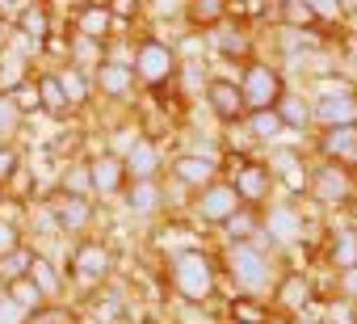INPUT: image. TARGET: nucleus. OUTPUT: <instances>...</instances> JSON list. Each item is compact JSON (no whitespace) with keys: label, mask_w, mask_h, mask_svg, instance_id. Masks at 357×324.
<instances>
[{"label":"nucleus","mask_w":357,"mask_h":324,"mask_svg":"<svg viewBox=\"0 0 357 324\" xmlns=\"http://www.w3.org/2000/svg\"><path fill=\"white\" fill-rule=\"evenodd\" d=\"M319 303V282L311 270H298V265H282L273 290H269V307L278 316H307L315 311Z\"/></svg>","instance_id":"obj_10"},{"label":"nucleus","mask_w":357,"mask_h":324,"mask_svg":"<svg viewBox=\"0 0 357 324\" xmlns=\"http://www.w3.org/2000/svg\"><path fill=\"white\" fill-rule=\"evenodd\" d=\"M240 207H244V202L236 198V190H231L227 177H215L211 186H202V190L190 194V215H194L202 228H219V223L231 219Z\"/></svg>","instance_id":"obj_13"},{"label":"nucleus","mask_w":357,"mask_h":324,"mask_svg":"<svg viewBox=\"0 0 357 324\" xmlns=\"http://www.w3.org/2000/svg\"><path fill=\"white\" fill-rule=\"evenodd\" d=\"M319 261L340 274V270H357V223H336V228H324V240H319Z\"/></svg>","instance_id":"obj_22"},{"label":"nucleus","mask_w":357,"mask_h":324,"mask_svg":"<svg viewBox=\"0 0 357 324\" xmlns=\"http://www.w3.org/2000/svg\"><path fill=\"white\" fill-rule=\"evenodd\" d=\"M219 169H223V177L231 182V190H236V198H240L244 207H252V211H265V207L278 198V177H273V169L265 165V156L223 152Z\"/></svg>","instance_id":"obj_5"},{"label":"nucleus","mask_w":357,"mask_h":324,"mask_svg":"<svg viewBox=\"0 0 357 324\" xmlns=\"http://www.w3.org/2000/svg\"><path fill=\"white\" fill-rule=\"evenodd\" d=\"M282 257L265 244V240H248V244H219V270L223 282L231 286V295H257L269 299L282 265Z\"/></svg>","instance_id":"obj_2"},{"label":"nucleus","mask_w":357,"mask_h":324,"mask_svg":"<svg viewBox=\"0 0 357 324\" xmlns=\"http://www.w3.org/2000/svg\"><path fill=\"white\" fill-rule=\"evenodd\" d=\"M109 55V43H97V38H84V34H72L68 30V59L63 64H76L84 72H97Z\"/></svg>","instance_id":"obj_31"},{"label":"nucleus","mask_w":357,"mask_h":324,"mask_svg":"<svg viewBox=\"0 0 357 324\" xmlns=\"http://www.w3.org/2000/svg\"><path fill=\"white\" fill-rule=\"evenodd\" d=\"M307 156L353 169L357 165V126H315L307 135Z\"/></svg>","instance_id":"obj_14"},{"label":"nucleus","mask_w":357,"mask_h":324,"mask_svg":"<svg viewBox=\"0 0 357 324\" xmlns=\"http://www.w3.org/2000/svg\"><path fill=\"white\" fill-rule=\"evenodd\" d=\"M22 131H26V118L17 114L9 93H0V143H22Z\"/></svg>","instance_id":"obj_35"},{"label":"nucleus","mask_w":357,"mask_h":324,"mask_svg":"<svg viewBox=\"0 0 357 324\" xmlns=\"http://www.w3.org/2000/svg\"><path fill=\"white\" fill-rule=\"evenodd\" d=\"M202 101H206V110H211V118H215L219 126H240L244 114H248L236 76H215V72H211L206 84H202Z\"/></svg>","instance_id":"obj_15"},{"label":"nucleus","mask_w":357,"mask_h":324,"mask_svg":"<svg viewBox=\"0 0 357 324\" xmlns=\"http://www.w3.org/2000/svg\"><path fill=\"white\" fill-rule=\"evenodd\" d=\"M51 30H59L55 0H26V5L17 9V17H13V34H17L22 43L38 47V55H43V43H47Z\"/></svg>","instance_id":"obj_19"},{"label":"nucleus","mask_w":357,"mask_h":324,"mask_svg":"<svg viewBox=\"0 0 357 324\" xmlns=\"http://www.w3.org/2000/svg\"><path fill=\"white\" fill-rule=\"evenodd\" d=\"M236 84H240V97H244L248 110H273V105L282 101V93L290 89L286 72H282L273 59H265V55L248 59V64L236 72Z\"/></svg>","instance_id":"obj_8"},{"label":"nucleus","mask_w":357,"mask_h":324,"mask_svg":"<svg viewBox=\"0 0 357 324\" xmlns=\"http://www.w3.org/2000/svg\"><path fill=\"white\" fill-rule=\"evenodd\" d=\"M164 177L168 182H176L181 190H202V186H211L215 177H223V169H219V160H211V156H198V152H185V147H176L172 156H168V169H164Z\"/></svg>","instance_id":"obj_16"},{"label":"nucleus","mask_w":357,"mask_h":324,"mask_svg":"<svg viewBox=\"0 0 357 324\" xmlns=\"http://www.w3.org/2000/svg\"><path fill=\"white\" fill-rule=\"evenodd\" d=\"M185 26L194 30V34H206V30H215L223 17H231V0H185Z\"/></svg>","instance_id":"obj_29"},{"label":"nucleus","mask_w":357,"mask_h":324,"mask_svg":"<svg viewBox=\"0 0 357 324\" xmlns=\"http://www.w3.org/2000/svg\"><path fill=\"white\" fill-rule=\"evenodd\" d=\"M51 190H63V194H80V198H93V182H89V165H84V156H72L63 160V169L55 177Z\"/></svg>","instance_id":"obj_33"},{"label":"nucleus","mask_w":357,"mask_h":324,"mask_svg":"<svg viewBox=\"0 0 357 324\" xmlns=\"http://www.w3.org/2000/svg\"><path fill=\"white\" fill-rule=\"evenodd\" d=\"M0 290H5V295H9V299L22 307V311H30V316H34V311L47 303V299H43V290H38L30 278H22V282H9V286H0Z\"/></svg>","instance_id":"obj_36"},{"label":"nucleus","mask_w":357,"mask_h":324,"mask_svg":"<svg viewBox=\"0 0 357 324\" xmlns=\"http://www.w3.org/2000/svg\"><path fill=\"white\" fill-rule=\"evenodd\" d=\"M114 270H118V253H114V244H109L101 232L80 236V240H68L63 274H68V290L80 295L76 307H80L93 290H101L105 282H114Z\"/></svg>","instance_id":"obj_3"},{"label":"nucleus","mask_w":357,"mask_h":324,"mask_svg":"<svg viewBox=\"0 0 357 324\" xmlns=\"http://www.w3.org/2000/svg\"><path fill=\"white\" fill-rule=\"evenodd\" d=\"M93 93H97L101 105H114V110H126V114H130V105H135V97H139V84H135L130 64H126V59H105V64L93 72Z\"/></svg>","instance_id":"obj_12"},{"label":"nucleus","mask_w":357,"mask_h":324,"mask_svg":"<svg viewBox=\"0 0 357 324\" xmlns=\"http://www.w3.org/2000/svg\"><path fill=\"white\" fill-rule=\"evenodd\" d=\"M126 215L135 219H164L168 215V194H164V177H151V182H126L122 198Z\"/></svg>","instance_id":"obj_21"},{"label":"nucleus","mask_w":357,"mask_h":324,"mask_svg":"<svg viewBox=\"0 0 357 324\" xmlns=\"http://www.w3.org/2000/svg\"><path fill=\"white\" fill-rule=\"evenodd\" d=\"M9 43H13V26H9V22H0V51H5Z\"/></svg>","instance_id":"obj_40"},{"label":"nucleus","mask_w":357,"mask_h":324,"mask_svg":"<svg viewBox=\"0 0 357 324\" xmlns=\"http://www.w3.org/2000/svg\"><path fill=\"white\" fill-rule=\"evenodd\" d=\"M303 198L319 211H349L357 202V173L344 165H328V160H311Z\"/></svg>","instance_id":"obj_7"},{"label":"nucleus","mask_w":357,"mask_h":324,"mask_svg":"<svg viewBox=\"0 0 357 324\" xmlns=\"http://www.w3.org/2000/svg\"><path fill=\"white\" fill-rule=\"evenodd\" d=\"M26 165V147L22 143H0V194L9 190V182H13V173Z\"/></svg>","instance_id":"obj_37"},{"label":"nucleus","mask_w":357,"mask_h":324,"mask_svg":"<svg viewBox=\"0 0 357 324\" xmlns=\"http://www.w3.org/2000/svg\"><path fill=\"white\" fill-rule=\"evenodd\" d=\"M164 290L172 299H181V307H211V299L223 286V270H219V249L206 244H176L164 265Z\"/></svg>","instance_id":"obj_1"},{"label":"nucleus","mask_w":357,"mask_h":324,"mask_svg":"<svg viewBox=\"0 0 357 324\" xmlns=\"http://www.w3.org/2000/svg\"><path fill=\"white\" fill-rule=\"evenodd\" d=\"M34 257H38V249H34L30 240H22V244H17V249H9V253H0V286L30 278V265H34Z\"/></svg>","instance_id":"obj_32"},{"label":"nucleus","mask_w":357,"mask_h":324,"mask_svg":"<svg viewBox=\"0 0 357 324\" xmlns=\"http://www.w3.org/2000/svg\"><path fill=\"white\" fill-rule=\"evenodd\" d=\"M130 72H135V84L139 93H164L176 72H181V55H176V47L160 34H139L130 43Z\"/></svg>","instance_id":"obj_4"},{"label":"nucleus","mask_w":357,"mask_h":324,"mask_svg":"<svg viewBox=\"0 0 357 324\" xmlns=\"http://www.w3.org/2000/svg\"><path fill=\"white\" fill-rule=\"evenodd\" d=\"M43 202L51 207V219L59 228V240H80L93 236L101 223V202L97 198H80V194H63V190H47Z\"/></svg>","instance_id":"obj_9"},{"label":"nucleus","mask_w":357,"mask_h":324,"mask_svg":"<svg viewBox=\"0 0 357 324\" xmlns=\"http://www.w3.org/2000/svg\"><path fill=\"white\" fill-rule=\"evenodd\" d=\"M105 5H109V13H114V22H118L122 30L147 17V0H105Z\"/></svg>","instance_id":"obj_38"},{"label":"nucleus","mask_w":357,"mask_h":324,"mask_svg":"<svg viewBox=\"0 0 357 324\" xmlns=\"http://www.w3.org/2000/svg\"><path fill=\"white\" fill-rule=\"evenodd\" d=\"M47 68L55 72V80H59V89H63V97H68V105H72L76 114H89V110L97 105L93 72H84V68H76V64H47Z\"/></svg>","instance_id":"obj_23"},{"label":"nucleus","mask_w":357,"mask_h":324,"mask_svg":"<svg viewBox=\"0 0 357 324\" xmlns=\"http://www.w3.org/2000/svg\"><path fill=\"white\" fill-rule=\"evenodd\" d=\"M282 324H319V320L315 311H307V316H282Z\"/></svg>","instance_id":"obj_39"},{"label":"nucleus","mask_w":357,"mask_h":324,"mask_svg":"<svg viewBox=\"0 0 357 324\" xmlns=\"http://www.w3.org/2000/svg\"><path fill=\"white\" fill-rule=\"evenodd\" d=\"M9 101L17 105L22 118H43V97H38V80H34V76L22 80V84H13V89H9Z\"/></svg>","instance_id":"obj_34"},{"label":"nucleus","mask_w":357,"mask_h":324,"mask_svg":"<svg viewBox=\"0 0 357 324\" xmlns=\"http://www.w3.org/2000/svg\"><path fill=\"white\" fill-rule=\"evenodd\" d=\"M223 320L227 324H282V316L269 307V299H257V295H227Z\"/></svg>","instance_id":"obj_25"},{"label":"nucleus","mask_w":357,"mask_h":324,"mask_svg":"<svg viewBox=\"0 0 357 324\" xmlns=\"http://www.w3.org/2000/svg\"><path fill=\"white\" fill-rule=\"evenodd\" d=\"M202 38H206L211 59H219V64L244 68L248 59H257V34H252V26L240 22V17H223V22H219L215 30H206Z\"/></svg>","instance_id":"obj_11"},{"label":"nucleus","mask_w":357,"mask_h":324,"mask_svg":"<svg viewBox=\"0 0 357 324\" xmlns=\"http://www.w3.org/2000/svg\"><path fill=\"white\" fill-rule=\"evenodd\" d=\"M344 76H349V84H353V93H357V55L349 59V68H344Z\"/></svg>","instance_id":"obj_41"},{"label":"nucleus","mask_w":357,"mask_h":324,"mask_svg":"<svg viewBox=\"0 0 357 324\" xmlns=\"http://www.w3.org/2000/svg\"><path fill=\"white\" fill-rule=\"evenodd\" d=\"M34 80H38L43 114H47L51 122H72V118H76V110L68 105V97H63V89H59V80H55V72H51L47 64H38V68H34Z\"/></svg>","instance_id":"obj_26"},{"label":"nucleus","mask_w":357,"mask_h":324,"mask_svg":"<svg viewBox=\"0 0 357 324\" xmlns=\"http://www.w3.org/2000/svg\"><path fill=\"white\" fill-rule=\"evenodd\" d=\"M311 97V126H357V93L344 72H324L307 89Z\"/></svg>","instance_id":"obj_6"},{"label":"nucleus","mask_w":357,"mask_h":324,"mask_svg":"<svg viewBox=\"0 0 357 324\" xmlns=\"http://www.w3.org/2000/svg\"><path fill=\"white\" fill-rule=\"evenodd\" d=\"M122 165H126V177H130V182H151V177H164V169H168V152H164L160 139L139 135V139L122 152Z\"/></svg>","instance_id":"obj_20"},{"label":"nucleus","mask_w":357,"mask_h":324,"mask_svg":"<svg viewBox=\"0 0 357 324\" xmlns=\"http://www.w3.org/2000/svg\"><path fill=\"white\" fill-rule=\"evenodd\" d=\"M84 165H89V182H93V198L105 207V202H118L122 198V190H126V165H122V156H114V152H93V156H84Z\"/></svg>","instance_id":"obj_17"},{"label":"nucleus","mask_w":357,"mask_h":324,"mask_svg":"<svg viewBox=\"0 0 357 324\" xmlns=\"http://www.w3.org/2000/svg\"><path fill=\"white\" fill-rule=\"evenodd\" d=\"M240 126H244V135H248L252 143H261V147H273V143L286 139V126H282L278 110H248Z\"/></svg>","instance_id":"obj_28"},{"label":"nucleus","mask_w":357,"mask_h":324,"mask_svg":"<svg viewBox=\"0 0 357 324\" xmlns=\"http://www.w3.org/2000/svg\"><path fill=\"white\" fill-rule=\"evenodd\" d=\"M273 110H278L286 135H311V97L303 89H286Z\"/></svg>","instance_id":"obj_27"},{"label":"nucleus","mask_w":357,"mask_h":324,"mask_svg":"<svg viewBox=\"0 0 357 324\" xmlns=\"http://www.w3.org/2000/svg\"><path fill=\"white\" fill-rule=\"evenodd\" d=\"M30 282L43 290L47 303H72L68 274H63V257H47V253H38L34 265H30Z\"/></svg>","instance_id":"obj_24"},{"label":"nucleus","mask_w":357,"mask_h":324,"mask_svg":"<svg viewBox=\"0 0 357 324\" xmlns=\"http://www.w3.org/2000/svg\"><path fill=\"white\" fill-rule=\"evenodd\" d=\"M68 30H72V34H84V38H97V43H109V38L126 34V30L114 22V13H109L105 0H76L72 13H68Z\"/></svg>","instance_id":"obj_18"},{"label":"nucleus","mask_w":357,"mask_h":324,"mask_svg":"<svg viewBox=\"0 0 357 324\" xmlns=\"http://www.w3.org/2000/svg\"><path fill=\"white\" fill-rule=\"evenodd\" d=\"M248 240H261V211L240 207L231 219L219 223V244H248Z\"/></svg>","instance_id":"obj_30"}]
</instances>
